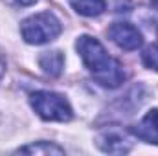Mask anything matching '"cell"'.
I'll list each match as a JSON object with an SVG mask.
<instances>
[{
	"label": "cell",
	"mask_w": 158,
	"mask_h": 156,
	"mask_svg": "<svg viewBox=\"0 0 158 156\" xmlns=\"http://www.w3.org/2000/svg\"><path fill=\"white\" fill-rule=\"evenodd\" d=\"M63 31L61 20L52 13V11H40L35 15L26 17L20 22V35L24 42L40 46L55 40Z\"/></svg>",
	"instance_id": "7a4b0ae2"
},
{
	"label": "cell",
	"mask_w": 158,
	"mask_h": 156,
	"mask_svg": "<svg viewBox=\"0 0 158 156\" xmlns=\"http://www.w3.org/2000/svg\"><path fill=\"white\" fill-rule=\"evenodd\" d=\"M131 130L138 140L149 145H158V109H151Z\"/></svg>",
	"instance_id": "8992f818"
},
{
	"label": "cell",
	"mask_w": 158,
	"mask_h": 156,
	"mask_svg": "<svg viewBox=\"0 0 158 156\" xmlns=\"http://www.w3.org/2000/svg\"><path fill=\"white\" fill-rule=\"evenodd\" d=\"M70 4L83 17H99L107 9V0H70Z\"/></svg>",
	"instance_id": "ba28073f"
},
{
	"label": "cell",
	"mask_w": 158,
	"mask_h": 156,
	"mask_svg": "<svg viewBox=\"0 0 158 156\" xmlns=\"http://www.w3.org/2000/svg\"><path fill=\"white\" fill-rule=\"evenodd\" d=\"M107 35L118 48L125 50V51H134V50L142 48V44H143L142 31L131 22H114L107 30Z\"/></svg>",
	"instance_id": "5b68a950"
},
{
	"label": "cell",
	"mask_w": 158,
	"mask_h": 156,
	"mask_svg": "<svg viewBox=\"0 0 158 156\" xmlns=\"http://www.w3.org/2000/svg\"><path fill=\"white\" fill-rule=\"evenodd\" d=\"M79 57L96 83L105 88H118L127 81V72L118 59L109 55L105 46L92 35H81L76 42Z\"/></svg>",
	"instance_id": "6da1fadb"
},
{
	"label": "cell",
	"mask_w": 158,
	"mask_h": 156,
	"mask_svg": "<svg viewBox=\"0 0 158 156\" xmlns=\"http://www.w3.org/2000/svg\"><path fill=\"white\" fill-rule=\"evenodd\" d=\"M4 70H6V63H4V59H2V55H0V77H2Z\"/></svg>",
	"instance_id": "7c38bea8"
},
{
	"label": "cell",
	"mask_w": 158,
	"mask_h": 156,
	"mask_svg": "<svg viewBox=\"0 0 158 156\" xmlns=\"http://www.w3.org/2000/svg\"><path fill=\"white\" fill-rule=\"evenodd\" d=\"M136 136L131 129H123L119 125H109L98 130L96 145L107 154H127L132 151Z\"/></svg>",
	"instance_id": "277c9868"
},
{
	"label": "cell",
	"mask_w": 158,
	"mask_h": 156,
	"mask_svg": "<svg viewBox=\"0 0 158 156\" xmlns=\"http://www.w3.org/2000/svg\"><path fill=\"white\" fill-rule=\"evenodd\" d=\"M17 6H22V7H28V6H33L37 0H13Z\"/></svg>",
	"instance_id": "8fae6325"
},
{
	"label": "cell",
	"mask_w": 158,
	"mask_h": 156,
	"mask_svg": "<svg viewBox=\"0 0 158 156\" xmlns=\"http://www.w3.org/2000/svg\"><path fill=\"white\" fill-rule=\"evenodd\" d=\"M142 63H143L149 70L158 72V42L149 44V46L143 50V53H142Z\"/></svg>",
	"instance_id": "30bf717a"
},
{
	"label": "cell",
	"mask_w": 158,
	"mask_h": 156,
	"mask_svg": "<svg viewBox=\"0 0 158 156\" xmlns=\"http://www.w3.org/2000/svg\"><path fill=\"white\" fill-rule=\"evenodd\" d=\"M30 105L35 110V114L44 121L64 123L74 117V110L68 99L52 90H37L30 94Z\"/></svg>",
	"instance_id": "3957f363"
},
{
	"label": "cell",
	"mask_w": 158,
	"mask_h": 156,
	"mask_svg": "<svg viewBox=\"0 0 158 156\" xmlns=\"http://www.w3.org/2000/svg\"><path fill=\"white\" fill-rule=\"evenodd\" d=\"M149 2H151V6H153V7L158 11V0H149Z\"/></svg>",
	"instance_id": "4fadbf2b"
},
{
	"label": "cell",
	"mask_w": 158,
	"mask_h": 156,
	"mask_svg": "<svg viewBox=\"0 0 158 156\" xmlns=\"http://www.w3.org/2000/svg\"><path fill=\"white\" fill-rule=\"evenodd\" d=\"M39 66L46 76L57 77V76H61V72L64 68V55L59 50L44 51V53H40V57H39Z\"/></svg>",
	"instance_id": "52a82bcc"
},
{
	"label": "cell",
	"mask_w": 158,
	"mask_h": 156,
	"mask_svg": "<svg viewBox=\"0 0 158 156\" xmlns=\"http://www.w3.org/2000/svg\"><path fill=\"white\" fill-rule=\"evenodd\" d=\"M17 153H22V154H64V149L53 142H33L30 145L17 149Z\"/></svg>",
	"instance_id": "9c48e42d"
}]
</instances>
